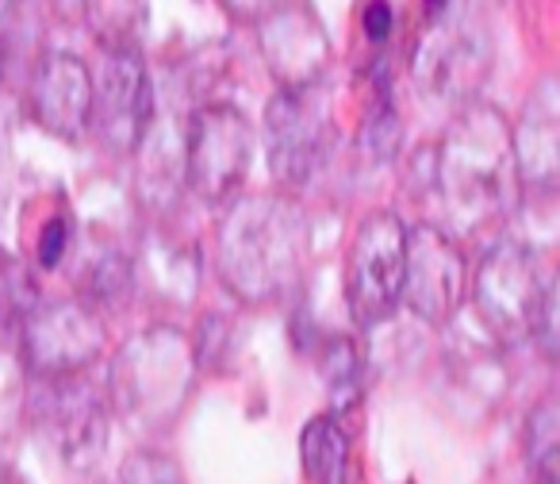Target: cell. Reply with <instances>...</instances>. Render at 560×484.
I'll use <instances>...</instances> for the list:
<instances>
[{
    "instance_id": "7402d4cb",
    "label": "cell",
    "mask_w": 560,
    "mask_h": 484,
    "mask_svg": "<svg viewBox=\"0 0 560 484\" xmlns=\"http://www.w3.org/2000/svg\"><path fill=\"white\" fill-rule=\"evenodd\" d=\"M35 308L32 277L16 262H0V331H20V320Z\"/></svg>"
},
{
    "instance_id": "9a60e30c",
    "label": "cell",
    "mask_w": 560,
    "mask_h": 484,
    "mask_svg": "<svg viewBox=\"0 0 560 484\" xmlns=\"http://www.w3.org/2000/svg\"><path fill=\"white\" fill-rule=\"evenodd\" d=\"M511 150L518 185L549 196L560 181V89L557 78H541L522 104L518 124L511 127Z\"/></svg>"
},
{
    "instance_id": "4316f807",
    "label": "cell",
    "mask_w": 560,
    "mask_h": 484,
    "mask_svg": "<svg viewBox=\"0 0 560 484\" xmlns=\"http://www.w3.org/2000/svg\"><path fill=\"white\" fill-rule=\"evenodd\" d=\"M272 4H277V0H223V9L231 12V16L249 20V24H254L257 16H265Z\"/></svg>"
},
{
    "instance_id": "ac0fdd59",
    "label": "cell",
    "mask_w": 560,
    "mask_h": 484,
    "mask_svg": "<svg viewBox=\"0 0 560 484\" xmlns=\"http://www.w3.org/2000/svg\"><path fill=\"white\" fill-rule=\"evenodd\" d=\"M81 9L101 47L139 43L142 24H147V0H81Z\"/></svg>"
},
{
    "instance_id": "ffe728a7",
    "label": "cell",
    "mask_w": 560,
    "mask_h": 484,
    "mask_svg": "<svg viewBox=\"0 0 560 484\" xmlns=\"http://www.w3.org/2000/svg\"><path fill=\"white\" fill-rule=\"evenodd\" d=\"M526 458L534 465L537 481H557V458H560V419L557 404L541 400L526 423Z\"/></svg>"
},
{
    "instance_id": "6da1fadb",
    "label": "cell",
    "mask_w": 560,
    "mask_h": 484,
    "mask_svg": "<svg viewBox=\"0 0 560 484\" xmlns=\"http://www.w3.org/2000/svg\"><path fill=\"white\" fill-rule=\"evenodd\" d=\"M430 193L442 208L445 231L472 234L499 223L518 204V170L511 124L491 104L468 101L442 142L430 147Z\"/></svg>"
},
{
    "instance_id": "2e32d148",
    "label": "cell",
    "mask_w": 560,
    "mask_h": 484,
    "mask_svg": "<svg viewBox=\"0 0 560 484\" xmlns=\"http://www.w3.org/2000/svg\"><path fill=\"white\" fill-rule=\"evenodd\" d=\"M300 458L312 484H358L350 435L338 427L335 415H315L300 435Z\"/></svg>"
},
{
    "instance_id": "4fadbf2b",
    "label": "cell",
    "mask_w": 560,
    "mask_h": 484,
    "mask_svg": "<svg viewBox=\"0 0 560 484\" xmlns=\"http://www.w3.org/2000/svg\"><path fill=\"white\" fill-rule=\"evenodd\" d=\"M254 24L261 58L280 89L323 81V70L330 66V39L304 0H277Z\"/></svg>"
},
{
    "instance_id": "d6986e66",
    "label": "cell",
    "mask_w": 560,
    "mask_h": 484,
    "mask_svg": "<svg viewBox=\"0 0 560 484\" xmlns=\"http://www.w3.org/2000/svg\"><path fill=\"white\" fill-rule=\"evenodd\" d=\"M399 147H404V124H399V112L392 104L388 89H381L373 96V104H369L365 124H361V150H365V158H373L381 165L392 162L399 154Z\"/></svg>"
},
{
    "instance_id": "8992f818",
    "label": "cell",
    "mask_w": 560,
    "mask_h": 484,
    "mask_svg": "<svg viewBox=\"0 0 560 484\" xmlns=\"http://www.w3.org/2000/svg\"><path fill=\"white\" fill-rule=\"evenodd\" d=\"M335 139V112H330L323 81L300 89H277L265 104V154L269 173L280 188H300L323 165Z\"/></svg>"
},
{
    "instance_id": "8fae6325",
    "label": "cell",
    "mask_w": 560,
    "mask_h": 484,
    "mask_svg": "<svg viewBox=\"0 0 560 484\" xmlns=\"http://www.w3.org/2000/svg\"><path fill=\"white\" fill-rule=\"evenodd\" d=\"M491 66V43L483 27L468 20H434V32L415 47L411 78L422 96L445 104L476 101V89L483 85Z\"/></svg>"
},
{
    "instance_id": "7c38bea8",
    "label": "cell",
    "mask_w": 560,
    "mask_h": 484,
    "mask_svg": "<svg viewBox=\"0 0 560 484\" xmlns=\"http://www.w3.org/2000/svg\"><path fill=\"white\" fill-rule=\"evenodd\" d=\"M468 292V262L460 242L442 223H419L407 231V266L399 304L422 323H445Z\"/></svg>"
},
{
    "instance_id": "ba28073f",
    "label": "cell",
    "mask_w": 560,
    "mask_h": 484,
    "mask_svg": "<svg viewBox=\"0 0 560 484\" xmlns=\"http://www.w3.org/2000/svg\"><path fill=\"white\" fill-rule=\"evenodd\" d=\"M39 384L35 404L27 400V415L70 473H89L108 446V392L81 373L47 377Z\"/></svg>"
},
{
    "instance_id": "9c48e42d",
    "label": "cell",
    "mask_w": 560,
    "mask_h": 484,
    "mask_svg": "<svg viewBox=\"0 0 560 484\" xmlns=\"http://www.w3.org/2000/svg\"><path fill=\"white\" fill-rule=\"evenodd\" d=\"M154 85H150L147 58L139 43L127 47H101V66L93 73V112L89 131L112 150V154H135L154 124Z\"/></svg>"
},
{
    "instance_id": "e0dca14e",
    "label": "cell",
    "mask_w": 560,
    "mask_h": 484,
    "mask_svg": "<svg viewBox=\"0 0 560 484\" xmlns=\"http://www.w3.org/2000/svg\"><path fill=\"white\" fill-rule=\"evenodd\" d=\"M9 335L16 331H0V465L9 461L27 419V366Z\"/></svg>"
},
{
    "instance_id": "44dd1931",
    "label": "cell",
    "mask_w": 560,
    "mask_h": 484,
    "mask_svg": "<svg viewBox=\"0 0 560 484\" xmlns=\"http://www.w3.org/2000/svg\"><path fill=\"white\" fill-rule=\"evenodd\" d=\"M319 366H323V377L330 384V396H335L338 412L342 404H353L358 400V389H361V354L350 338H330L327 350L319 354Z\"/></svg>"
},
{
    "instance_id": "d4e9b609",
    "label": "cell",
    "mask_w": 560,
    "mask_h": 484,
    "mask_svg": "<svg viewBox=\"0 0 560 484\" xmlns=\"http://www.w3.org/2000/svg\"><path fill=\"white\" fill-rule=\"evenodd\" d=\"M70 239H73V223L66 216H55L47 227L39 231V246H35V262L39 269H55L58 262L70 254Z\"/></svg>"
},
{
    "instance_id": "5b68a950",
    "label": "cell",
    "mask_w": 560,
    "mask_h": 484,
    "mask_svg": "<svg viewBox=\"0 0 560 484\" xmlns=\"http://www.w3.org/2000/svg\"><path fill=\"white\" fill-rule=\"evenodd\" d=\"M185 185L211 204H226L238 196L242 181L254 162V124L246 112L226 101L196 104L185 124L180 142Z\"/></svg>"
},
{
    "instance_id": "484cf974",
    "label": "cell",
    "mask_w": 560,
    "mask_h": 484,
    "mask_svg": "<svg viewBox=\"0 0 560 484\" xmlns=\"http://www.w3.org/2000/svg\"><path fill=\"white\" fill-rule=\"evenodd\" d=\"M392 4L388 0H369L365 4V16H361V32H365L369 43H388L392 35Z\"/></svg>"
},
{
    "instance_id": "7a4b0ae2",
    "label": "cell",
    "mask_w": 560,
    "mask_h": 484,
    "mask_svg": "<svg viewBox=\"0 0 560 484\" xmlns=\"http://www.w3.org/2000/svg\"><path fill=\"white\" fill-rule=\"evenodd\" d=\"M307 246V216L292 196H231L215 231L219 277L242 304H272L300 285Z\"/></svg>"
},
{
    "instance_id": "cb8c5ba5",
    "label": "cell",
    "mask_w": 560,
    "mask_h": 484,
    "mask_svg": "<svg viewBox=\"0 0 560 484\" xmlns=\"http://www.w3.org/2000/svg\"><path fill=\"white\" fill-rule=\"evenodd\" d=\"M119 484H185L177 461L162 450H135L119 469Z\"/></svg>"
},
{
    "instance_id": "f546056e",
    "label": "cell",
    "mask_w": 560,
    "mask_h": 484,
    "mask_svg": "<svg viewBox=\"0 0 560 484\" xmlns=\"http://www.w3.org/2000/svg\"><path fill=\"white\" fill-rule=\"evenodd\" d=\"M0 484H16V481H9V476H0Z\"/></svg>"
},
{
    "instance_id": "603a6c76",
    "label": "cell",
    "mask_w": 560,
    "mask_h": 484,
    "mask_svg": "<svg viewBox=\"0 0 560 484\" xmlns=\"http://www.w3.org/2000/svg\"><path fill=\"white\" fill-rule=\"evenodd\" d=\"M135 292L131 262L124 254H108L93 269V304L96 308H119Z\"/></svg>"
},
{
    "instance_id": "277c9868",
    "label": "cell",
    "mask_w": 560,
    "mask_h": 484,
    "mask_svg": "<svg viewBox=\"0 0 560 484\" xmlns=\"http://www.w3.org/2000/svg\"><path fill=\"white\" fill-rule=\"evenodd\" d=\"M552 277L541 269L526 242L499 239L480 258L472 277V300L483 327L503 346H522L534 338L537 315L552 289Z\"/></svg>"
},
{
    "instance_id": "83f0119b",
    "label": "cell",
    "mask_w": 560,
    "mask_h": 484,
    "mask_svg": "<svg viewBox=\"0 0 560 484\" xmlns=\"http://www.w3.org/2000/svg\"><path fill=\"white\" fill-rule=\"evenodd\" d=\"M450 4H453V0H422V9H427L430 24H434V20H442V16H450Z\"/></svg>"
},
{
    "instance_id": "30bf717a",
    "label": "cell",
    "mask_w": 560,
    "mask_h": 484,
    "mask_svg": "<svg viewBox=\"0 0 560 484\" xmlns=\"http://www.w3.org/2000/svg\"><path fill=\"white\" fill-rule=\"evenodd\" d=\"M20 358L27 373L47 381V377L85 373L104 350V323L101 308L85 300H50L35 304L20 320Z\"/></svg>"
},
{
    "instance_id": "3957f363",
    "label": "cell",
    "mask_w": 560,
    "mask_h": 484,
    "mask_svg": "<svg viewBox=\"0 0 560 484\" xmlns=\"http://www.w3.org/2000/svg\"><path fill=\"white\" fill-rule=\"evenodd\" d=\"M192 384V338L177 327H150L119 346L108 377V407L124 415L127 427L158 435L180 419Z\"/></svg>"
},
{
    "instance_id": "52a82bcc",
    "label": "cell",
    "mask_w": 560,
    "mask_h": 484,
    "mask_svg": "<svg viewBox=\"0 0 560 484\" xmlns=\"http://www.w3.org/2000/svg\"><path fill=\"white\" fill-rule=\"evenodd\" d=\"M407 231L396 211H369L358 223L346 254V304L361 327L392 320L404 292Z\"/></svg>"
},
{
    "instance_id": "4dcf8cb0",
    "label": "cell",
    "mask_w": 560,
    "mask_h": 484,
    "mask_svg": "<svg viewBox=\"0 0 560 484\" xmlns=\"http://www.w3.org/2000/svg\"><path fill=\"white\" fill-rule=\"evenodd\" d=\"M537 484H557V481H537Z\"/></svg>"
},
{
    "instance_id": "f1b7e54d",
    "label": "cell",
    "mask_w": 560,
    "mask_h": 484,
    "mask_svg": "<svg viewBox=\"0 0 560 484\" xmlns=\"http://www.w3.org/2000/svg\"><path fill=\"white\" fill-rule=\"evenodd\" d=\"M20 4H24V0H0V32L12 24V16L20 12Z\"/></svg>"
},
{
    "instance_id": "5bb4252c",
    "label": "cell",
    "mask_w": 560,
    "mask_h": 484,
    "mask_svg": "<svg viewBox=\"0 0 560 484\" xmlns=\"http://www.w3.org/2000/svg\"><path fill=\"white\" fill-rule=\"evenodd\" d=\"M27 112L47 135L78 142L89 131L93 112V70L70 50H50L35 62L27 85Z\"/></svg>"
}]
</instances>
